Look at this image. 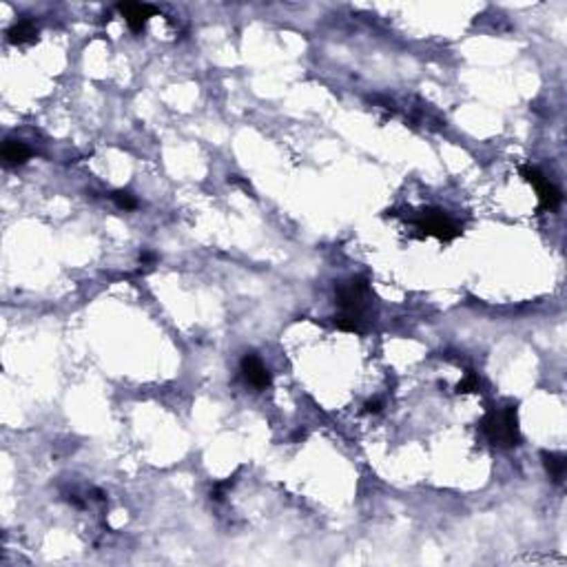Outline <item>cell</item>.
<instances>
[{
    "mask_svg": "<svg viewBox=\"0 0 567 567\" xmlns=\"http://www.w3.org/2000/svg\"><path fill=\"white\" fill-rule=\"evenodd\" d=\"M118 12L124 16L127 25L131 27L133 34H142L149 23V18H154L158 14V9L151 5H145V3H120Z\"/></svg>",
    "mask_w": 567,
    "mask_h": 567,
    "instance_id": "obj_3",
    "label": "cell"
},
{
    "mask_svg": "<svg viewBox=\"0 0 567 567\" xmlns=\"http://www.w3.org/2000/svg\"><path fill=\"white\" fill-rule=\"evenodd\" d=\"M113 202L118 204V209H122V211H133L138 209V200L131 195L129 191H113Z\"/></svg>",
    "mask_w": 567,
    "mask_h": 567,
    "instance_id": "obj_9",
    "label": "cell"
},
{
    "mask_svg": "<svg viewBox=\"0 0 567 567\" xmlns=\"http://www.w3.org/2000/svg\"><path fill=\"white\" fill-rule=\"evenodd\" d=\"M478 388H481V384H478L476 373L467 370L465 377L459 381V386H456V392H478Z\"/></svg>",
    "mask_w": 567,
    "mask_h": 567,
    "instance_id": "obj_10",
    "label": "cell"
},
{
    "mask_svg": "<svg viewBox=\"0 0 567 567\" xmlns=\"http://www.w3.org/2000/svg\"><path fill=\"white\" fill-rule=\"evenodd\" d=\"M140 261H147V264H151V261H156V255L149 253V250H145V253L140 255Z\"/></svg>",
    "mask_w": 567,
    "mask_h": 567,
    "instance_id": "obj_12",
    "label": "cell"
},
{
    "mask_svg": "<svg viewBox=\"0 0 567 567\" xmlns=\"http://www.w3.org/2000/svg\"><path fill=\"white\" fill-rule=\"evenodd\" d=\"M242 373L248 384L257 390H266L270 386V373L255 353H246L242 357Z\"/></svg>",
    "mask_w": 567,
    "mask_h": 567,
    "instance_id": "obj_4",
    "label": "cell"
},
{
    "mask_svg": "<svg viewBox=\"0 0 567 567\" xmlns=\"http://www.w3.org/2000/svg\"><path fill=\"white\" fill-rule=\"evenodd\" d=\"M7 38H9L12 45H25V42H34L38 38V29H36L34 23H31V20L23 18L7 31Z\"/></svg>",
    "mask_w": 567,
    "mask_h": 567,
    "instance_id": "obj_7",
    "label": "cell"
},
{
    "mask_svg": "<svg viewBox=\"0 0 567 567\" xmlns=\"http://www.w3.org/2000/svg\"><path fill=\"white\" fill-rule=\"evenodd\" d=\"M366 412H381V401L379 399H370L368 403H366Z\"/></svg>",
    "mask_w": 567,
    "mask_h": 567,
    "instance_id": "obj_11",
    "label": "cell"
},
{
    "mask_svg": "<svg viewBox=\"0 0 567 567\" xmlns=\"http://www.w3.org/2000/svg\"><path fill=\"white\" fill-rule=\"evenodd\" d=\"M541 459H543V465H545V472L550 474V478L554 483H563L565 478V470H567V461L563 454H556V452H541Z\"/></svg>",
    "mask_w": 567,
    "mask_h": 567,
    "instance_id": "obj_8",
    "label": "cell"
},
{
    "mask_svg": "<svg viewBox=\"0 0 567 567\" xmlns=\"http://www.w3.org/2000/svg\"><path fill=\"white\" fill-rule=\"evenodd\" d=\"M521 443V430H519V414L517 408L510 406L501 412V432H499V445L514 448Z\"/></svg>",
    "mask_w": 567,
    "mask_h": 567,
    "instance_id": "obj_5",
    "label": "cell"
},
{
    "mask_svg": "<svg viewBox=\"0 0 567 567\" xmlns=\"http://www.w3.org/2000/svg\"><path fill=\"white\" fill-rule=\"evenodd\" d=\"M29 156H31L29 147L20 140H7L3 145V160H5L7 167L25 165V162L29 160Z\"/></svg>",
    "mask_w": 567,
    "mask_h": 567,
    "instance_id": "obj_6",
    "label": "cell"
},
{
    "mask_svg": "<svg viewBox=\"0 0 567 567\" xmlns=\"http://www.w3.org/2000/svg\"><path fill=\"white\" fill-rule=\"evenodd\" d=\"M521 176L526 178L528 184H532V187L537 189V193H539V211H554V209H559L563 195H561V191L556 189L548 178L543 176L539 169L523 167L521 169Z\"/></svg>",
    "mask_w": 567,
    "mask_h": 567,
    "instance_id": "obj_2",
    "label": "cell"
},
{
    "mask_svg": "<svg viewBox=\"0 0 567 567\" xmlns=\"http://www.w3.org/2000/svg\"><path fill=\"white\" fill-rule=\"evenodd\" d=\"M412 224L417 226V231L423 235H434L443 239V242H452L461 235V226L456 224L452 217L439 211V209H423L417 213V217H412Z\"/></svg>",
    "mask_w": 567,
    "mask_h": 567,
    "instance_id": "obj_1",
    "label": "cell"
}]
</instances>
